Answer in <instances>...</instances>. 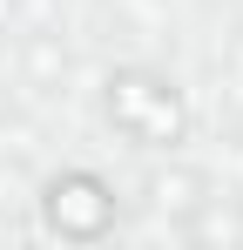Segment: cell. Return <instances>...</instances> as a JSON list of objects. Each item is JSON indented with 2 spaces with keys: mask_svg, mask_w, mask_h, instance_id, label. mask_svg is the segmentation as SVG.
I'll return each instance as SVG.
<instances>
[{
  "mask_svg": "<svg viewBox=\"0 0 243 250\" xmlns=\"http://www.w3.org/2000/svg\"><path fill=\"white\" fill-rule=\"evenodd\" d=\"M108 122H115L135 149H176V142L189 135V115H182L176 88L156 82V75H135V68L108 82Z\"/></svg>",
  "mask_w": 243,
  "mask_h": 250,
  "instance_id": "obj_1",
  "label": "cell"
},
{
  "mask_svg": "<svg viewBox=\"0 0 243 250\" xmlns=\"http://www.w3.org/2000/svg\"><path fill=\"white\" fill-rule=\"evenodd\" d=\"M40 209H47V230L68 237V244H95V237L115 230V189H108L101 176H88V169L54 176L47 196H40Z\"/></svg>",
  "mask_w": 243,
  "mask_h": 250,
  "instance_id": "obj_2",
  "label": "cell"
},
{
  "mask_svg": "<svg viewBox=\"0 0 243 250\" xmlns=\"http://www.w3.org/2000/svg\"><path fill=\"white\" fill-rule=\"evenodd\" d=\"M149 203H156V209H176V216L189 223V216L209 203V183H202L196 169H162V176H149Z\"/></svg>",
  "mask_w": 243,
  "mask_h": 250,
  "instance_id": "obj_3",
  "label": "cell"
},
{
  "mask_svg": "<svg viewBox=\"0 0 243 250\" xmlns=\"http://www.w3.org/2000/svg\"><path fill=\"white\" fill-rule=\"evenodd\" d=\"M68 75V47H61V34H34L27 41V82L34 88H54Z\"/></svg>",
  "mask_w": 243,
  "mask_h": 250,
  "instance_id": "obj_4",
  "label": "cell"
},
{
  "mask_svg": "<svg viewBox=\"0 0 243 250\" xmlns=\"http://www.w3.org/2000/svg\"><path fill=\"white\" fill-rule=\"evenodd\" d=\"M0 128H7V95H0Z\"/></svg>",
  "mask_w": 243,
  "mask_h": 250,
  "instance_id": "obj_5",
  "label": "cell"
}]
</instances>
